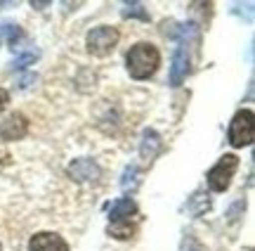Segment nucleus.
I'll return each instance as SVG.
<instances>
[{"label": "nucleus", "mask_w": 255, "mask_h": 251, "mask_svg": "<svg viewBox=\"0 0 255 251\" xmlns=\"http://www.w3.org/2000/svg\"><path fill=\"white\" fill-rule=\"evenodd\" d=\"M158 64H161V55L151 43H137V45L128 50L126 55L128 74L137 78V81H144L149 76H154Z\"/></svg>", "instance_id": "1"}, {"label": "nucleus", "mask_w": 255, "mask_h": 251, "mask_svg": "<svg viewBox=\"0 0 255 251\" xmlns=\"http://www.w3.org/2000/svg\"><path fill=\"white\" fill-rule=\"evenodd\" d=\"M255 138V114L251 109H241L234 114V119L229 123L227 140L232 147H246Z\"/></svg>", "instance_id": "2"}, {"label": "nucleus", "mask_w": 255, "mask_h": 251, "mask_svg": "<svg viewBox=\"0 0 255 251\" xmlns=\"http://www.w3.org/2000/svg\"><path fill=\"white\" fill-rule=\"evenodd\" d=\"M119 43V31L114 26H95L85 38L88 52L95 57H107Z\"/></svg>", "instance_id": "3"}, {"label": "nucleus", "mask_w": 255, "mask_h": 251, "mask_svg": "<svg viewBox=\"0 0 255 251\" xmlns=\"http://www.w3.org/2000/svg\"><path fill=\"white\" fill-rule=\"evenodd\" d=\"M239 168V157L234 154H225V157H220V161L215 166L208 171V187L213 192H225L232 183V176H234V171Z\"/></svg>", "instance_id": "4"}, {"label": "nucleus", "mask_w": 255, "mask_h": 251, "mask_svg": "<svg viewBox=\"0 0 255 251\" xmlns=\"http://www.w3.org/2000/svg\"><path fill=\"white\" fill-rule=\"evenodd\" d=\"M28 133V119L24 114H9L5 121H0V140H21Z\"/></svg>", "instance_id": "5"}, {"label": "nucleus", "mask_w": 255, "mask_h": 251, "mask_svg": "<svg viewBox=\"0 0 255 251\" xmlns=\"http://www.w3.org/2000/svg\"><path fill=\"white\" fill-rule=\"evenodd\" d=\"M66 173L76 180V183H90V180H97L100 178V166L92 161V159H76L69 164Z\"/></svg>", "instance_id": "6"}, {"label": "nucleus", "mask_w": 255, "mask_h": 251, "mask_svg": "<svg viewBox=\"0 0 255 251\" xmlns=\"http://www.w3.org/2000/svg\"><path fill=\"white\" fill-rule=\"evenodd\" d=\"M187 74H189V45L180 43L170 64V85H180L187 78Z\"/></svg>", "instance_id": "7"}, {"label": "nucleus", "mask_w": 255, "mask_h": 251, "mask_svg": "<svg viewBox=\"0 0 255 251\" xmlns=\"http://www.w3.org/2000/svg\"><path fill=\"white\" fill-rule=\"evenodd\" d=\"M135 216H137V204L130 199V197L116 199V202L109 206V221H111V225L130 223Z\"/></svg>", "instance_id": "8"}, {"label": "nucleus", "mask_w": 255, "mask_h": 251, "mask_svg": "<svg viewBox=\"0 0 255 251\" xmlns=\"http://www.w3.org/2000/svg\"><path fill=\"white\" fill-rule=\"evenodd\" d=\"M28 251H69V244L55 233H38L31 237Z\"/></svg>", "instance_id": "9"}, {"label": "nucleus", "mask_w": 255, "mask_h": 251, "mask_svg": "<svg viewBox=\"0 0 255 251\" xmlns=\"http://www.w3.org/2000/svg\"><path fill=\"white\" fill-rule=\"evenodd\" d=\"M158 149H161V135L156 133V130L146 128L142 133V145H139V154L144 161H151V159L158 154Z\"/></svg>", "instance_id": "10"}, {"label": "nucleus", "mask_w": 255, "mask_h": 251, "mask_svg": "<svg viewBox=\"0 0 255 251\" xmlns=\"http://www.w3.org/2000/svg\"><path fill=\"white\" fill-rule=\"evenodd\" d=\"M0 38H7L9 45H17L19 40L24 38V31L17 24H12V21H0Z\"/></svg>", "instance_id": "11"}, {"label": "nucleus", "mask_w": 255, "mask_h": 251, "mask_svg": "<svg viewBox=\"0 0 255 251\" xmlns=\"http://www.w3.org/2000/svg\"><path fill=\"white\" fill-rule=\"evenodd\" d=\"M137 183H139V168L132 164V166H128L126 171H123V180H121V187H123V192H128V190H135Z\"/></svg>", "instance_id": "12"}, {"label": "nucleus", "mask_w": 255, "mask_h": 251, "mask_svg": "<svg viewBox=\"0 0 255 251\" xmlns=\"http://www.w3.org/2000/svg\"><path fill=\"white\" fill-rule=\"evenodd\" d=\"M123 17H139V19H149V14H146V9L142 2H128L126 7H123Z\"/></svg>", "instance_id": "13"}, {"label": "nucleus", "mask_w": 255, "mask_h": 251, "mask_svg": "<svg viewBox=\"0 0 255 251\" xmlns=\"http://www.w3.org/2000/svg\"><path fill=\"white\" fill-rule=\"evenodd\" d=\"M38 59V52H26V55H19L14 62H12V66L14 69H21V66H28V64H33Z\"/></svg>", "instance_id": "14"}, {"label": "nucleus", "mask_w": 255, "mask_h": 251, "mask_svg": "<svg viewBox=\"0 0 255 251\" xmlns=\"http://www.w3.org/2000/svg\"><path fill=\"white\" fill-rule=\"evenodd\" d=\"M7 102H9V93L5 90V88H0V112L7 107Z\"/></svg>", "instance_id": "15"}, {"label": "nucleus", "mask_w": 255, "mask_h": 251, "mask_svg": "<svg viewBox=\"0 0 255 251\" xmlns=\"http://www.w3.org/2000/svg\"><path fill=\"white\" fill-rule=\"evenodd\" d=\"M187 251H196V249H187Z\"/></svg>", "instance_id": "16"}, {"label": "nucleus", "mask_w": 255, "mask_h": 251, "mask_svg": "<svg viewBox=\"0 0 255 251\" xmlns=\"http://www.w3.org/2000/svg\"><path fill=\"white\" fill-rule=\"evenodd\" d=\"M0 251H2V249H0Z\"/></svg>", "instance_id": "17"}]
</instances>
